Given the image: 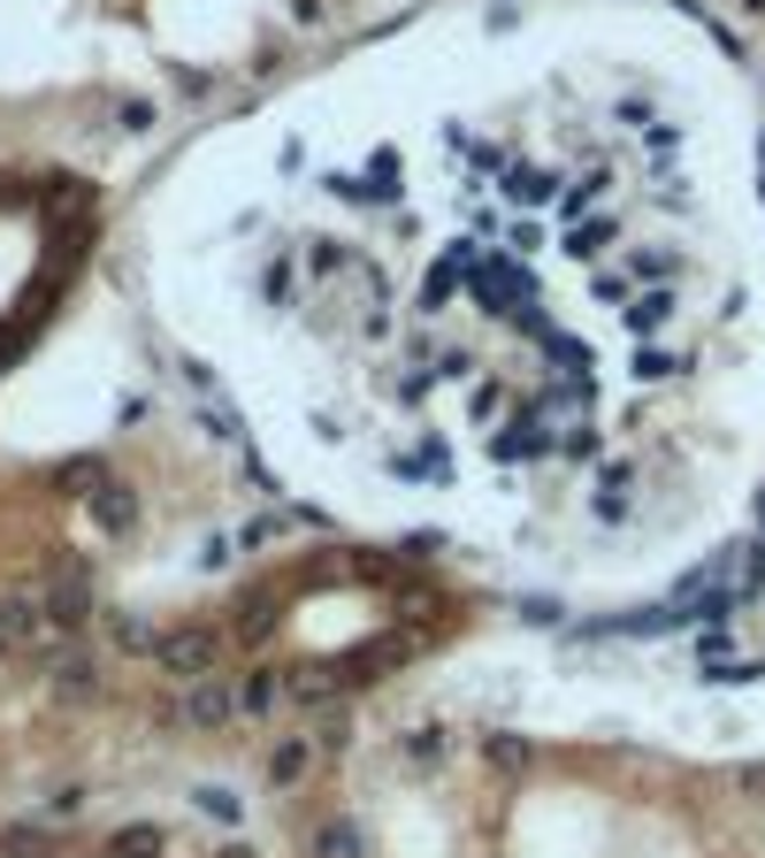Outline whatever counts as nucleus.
<instances>
[{
    "label": "nucleus",
    "mask_w": 765,
    "mask_h": 858,
    "mask_svg": "<svg viewBox=\"0 0 765 858\" xmlns=\"http://www.w3.org/2000/svg\"><path fill=\"white\" fill-rule=\"evenodd\" d=\"M306 767H314V743H306V736H284V743H276V759H269V774H276V782H284V790H292V782H299Z\"/></svg>",
    "instance_id": "20e7f679"
},
{
    "label": "nucleus",
    "mask_w": 765,
    "mask_h": 858,
    "mask_svg": "<svg viewBox=\"0 0 765 858\" xmlns=\"http://www.w3.org/2000/svg\"><path fill=\"white\" fill-rule=\"evenodd\" d=\"M222 858H253V851H222Z\"/></svg>",
    "instance_id": "a211bd4d"
},
{
    "label": "nucleus",
    "mask_w": 765,
    "mask_h": 858,
    "mask_svg": "<svg viewBox=\"0 0 765 858\" xmlns=\"http://www.w3.org/2000/svg\"><path fill=\"white\" fill-rule=\"evenodd\" d=\"M490 453H498V460H536V453H551V422H544V406H521V414L490 437Z\"/></svg>",
    "instance_id": "7ed1b4c3"
},
{
    "label": "nucleus",
    "mask_w": 765,
    "mask_h": 858,
    "mask_svg": "<svg viewBox=\"0 0 765 858\" xmlns=\"http://www.w3.org/2000/svg\"><path fill=\"white\" fill-rule=\"evenodd\" d=\"M276 697H284V683H276V675H245V683H238V705H245V713H269Z\"/></svg>",
    "instance_id": "9d476101"
},
{
    "label": "nucleus",
    "mask_w": 765,
    "mask_h": 858,
    "mask_svg": "<svg viewBox=\"0 0 765 858\" xmlns=\"http://www.w3.org/2000/svg\"><path fill=\"white\" fill-rule=\"evenodd\" d=\"M245 705H238V689L230 675H207V683H192V697H168V713L161 720H192V728H230Z\"/></svg>",
    "instance_id": "f03ea898"
},
{
    "label": "nucleus",
    "mask_w": 765,
    "mask_h": 858,
    "mask_svg": "<svg viewBox=\"0 0 765 858\" xmlns=\"http://www.w3.org/2000/svg\"><path fill=\"white\" fill-rule=\"evenodd\" d=\"M192 805H199L207 821H230V828H238V813H245V797H230L222 782H207V790H192Z\"/></svg>",
    "instance_id": "6e6552de"
},
{
    "label": "nucleus",
    "mask_w": 765,
    "mask_h": 858,
    "mask_svg": "<svg viewBox=\"0 0 765 858\" xmlns=\"http://www.w3.org/2000/svg\"><path fill=\"white\" fill-rule=\"evenodd\" d=\"M666 315H674V292H651V300H635V307H627V323H635V330H658Z\"/></svg>",
    "instance_id": "f8f14e48"
},
{
    "label": "nucleus",
    "mask_w": 765,
    "mask_h": 858,
    "mask_svg": "<svg viewBox=\"0 0 765 858\" xmlns=\"http://www.w3.org/2000/svg\"><path fill=\"white\" fill-rule=\"evenodd\" d=\"M758 529H765V499H758Z\"/></svg>",
    "instance_id": "6ab92c4d"
},
{
    "label": "nucleus",
    "mask_w": 765,
    "mask_h": 858,
    "mask_svg": "<svg viewBox=\"0 0 765 858\" xmlns=\"http://www.w3.org/2000/svg\"><path fill=\"white\" fill-rule=\"evenodd\" d=\"M108 851H116V858H146V851H161V836H153V828H123Z\"/></svg>",
    "instance_id": "4468645a"
},
{
    "label": "nucleus",
    "mask_w": 765,
    "mask_h": 858,
    "mask_svg": "<svg viewBox=\"0 0 765 858\" xmlns=\"http://www.w3.org/2000/svg\"><path fill=\"white\" fill-rule=\"evenodd\" d=\"M627 276H674V253H635Z\"/></svg>",
    "instance_id": "dca6fc26"
},
{
    "label": "nucleus",
    "mask_w": 765,
    "mask_h": 858,
    "mask_svg": "<svg viewBox=\"0 0 765 858\" xmlns=\"http://www.w3.org/2000/svg\"><path fill=\"white\" fill-rule=\"evenodd\" d=\"M153 660H161L168 675H184V683H207L215 660H222V637H215V629H168V637L153 644Z\"/></svg>",
    "instance_id": "f257e3e1"
},
{
    "label": "nucleus",
    "mask_w": 765,
    "mask_h": 858,
    "mask_svg": "<svg viewBox=\"0 0 765 858\" xmlns=\"http://www.w3.org/2000/svg\"><path fill=\"white\" fill-rule=\"evenodd\" d=\"M269 621H276V590H245V621H238V637H269Z\"/></svg>",
    "instance_id": "0eeeda50"
},
{
    "label": "nucleus",
    "mask_w": 765,
    "mask_h": 858,
    "mask_svg": "<svg viewBox=\"0 0 765 858\" xmlns=\"http://www.w3.org/2000/svg\"><path fill=\"white\" fill-rule=\"evenodd\" d=\"M437 751H445V736H437V728H414V736H406V759H422V767H429Z\"/></svg>",
    "instance_id": "2eb2a0df"
},
{
    "label": "nucleus",
    "mask_w": 765,
    "mask_h": 858,
    "mask_svg": "<svg viewBox=\"0 0 765 858\" xmlns=\"http://www.w3.org/2000/svg\"><path fill=\"white\" fill-rule=\"evenodd\" d=\"M490 767H498V774H521V767H528V743H521V736H498V743H490Z\"/></svg>",
    "instance_id": "ddd939ff"
},
{
    "label": "nucleus",
    "mask_w": 765,
    "mask_h": 858,
    "mask_svg": "<svg viewBox=\"0 0 765 858\" xmlns=\"http://www.w3.org/2000/svg\"><path fill=\"white\" fill-rule=\"evenodd\" d=\"M314 851H321V858H360V836H352L345 821H329V828L314 836Z\"/></svg>",
    "instance_id": "9b49d317"
},
{
    "label": "nucleus",
    "mask_w": 765,
    "mask_h": 858,
    "mask_svg": "<svg viewBox=\"0 0 765 858\" xmlns=\"http://www.w3.org/2000/svg\"><path fill=\"white\" fill-rule=\"evenodd\" d=\"M551 184H559L551 170H513V176H505V192H513L521 207H544V199H551Z\"/></svg>",
    "instance_id": "423d86ee"
},
{
    "label": "nucleus",
    "mask_w": 765,
    "mask_h": 858,
    "mask_svg": "<svg viewBox=\"0 0 765 858\" xmlns=\"http://www.w3.org/2000/svg\"><path fill=\"white\" fill-rule=\"evenodd\" d=\"M116 644H123V652H153V644H161V637H146V629H139V621H116Z\"/></svg>",
    "instance_id": "f3484780"
},
{
    "label": "nucleus",
    "mask_w": 765,
    "mask_h": 858,
    "mask_svg": "<svg viewBox=\"0 0 765 858\" xmlns=\"http://www.w3.org/2000/svg\"><path fill=\"white\" fill-rule=\"evenodd\" d=\"M46 207H54V215H92L85 176H54V184H46Z\"/></svg>",
    "instance_id": "39448f33"
},
{
    "label": "nucleus",
    "mask_w": 765,
    "mask_h": 858,
    "mask_svg": "<svg viewBox=\"0 0 765 858\" xmlns=\"http://www.w3.org/2000/svg\"><path fill=\"white\" fill-rule=\"evenodd\" d=\"M92 514L108 521V529H131V521H139V507H131V491H116V484H108V491L92 499Z\"/></svg>",
    "instance_id": "1a4fd4ad"
}]
</instances>
